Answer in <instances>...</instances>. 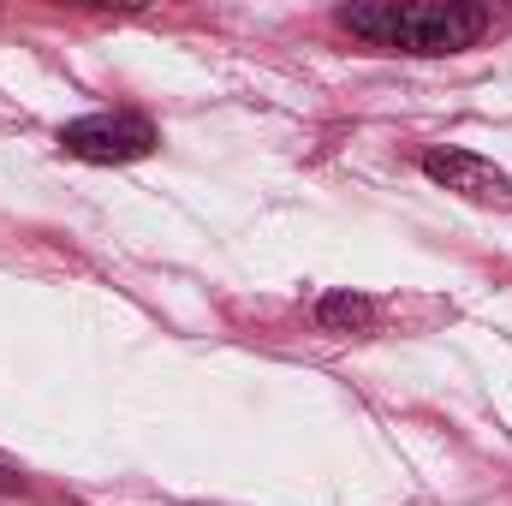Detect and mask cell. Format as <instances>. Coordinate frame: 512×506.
I'll return each mask as SVG.
<instances>
[{
    "mask_svg": "<svg viewBox=\"0 0 512 506\" xmlns=\"http://www.w3.org/2000/svg\"><path fill=\"white\" fill-rule=\"evenodd\" d=\"M60 143L78 161H143L155 149V126L143 114H84L60 126Z\"/></svg>",
    "mask_w": 512,
    "mask_h": 506,
    "instance_id": "7a4b0ae2",
    "label": "cell"
},
{
    "mask_svg": "<svg viewBox=\"0 0 512 506\" xmlns=\"http://www.w3.org/2000/svg\"><path fill=\"white\" fill-rule=\"evenodd\" d=\"M370 322H376V304L364 292H328V298H316V328H328V334H364Z\"/></svg>",
    "mask_w": 512,
    "mask_h": 506,
    "instance_id": "277c9868",
    "label": "cell"
},
{
    "mask_svg": "<svg viewBox=\"0 0 512 506\" xmlns=\"http://www.w3.org/2000/svg\"><path fill=\"white\" fill-rule=\"evenodd\" d=\"M340 30L399 54H459L489 30V12L465 0H364L340 6Z\"/></svg>",
    "mask_w": 512,
    "mask_h": 506,
    "instance_id": "6da1fadb",
    "label": "cell"
},
{
    "mask_svg": "<svg viewBox=\"0 0 512 506\" xmlns=\"http://www.w3.org/2000/svg\"><path fill=\"white\" fill-rule=\"evenodd\" d=\"M423 173L477 209H512V179L477 149H423Z\"/></svg>",
    "mask_w": 512,
    "mask_h": 506,
    "instance_id": "3957f363",
    "label": "cell"
}]
</instances>
